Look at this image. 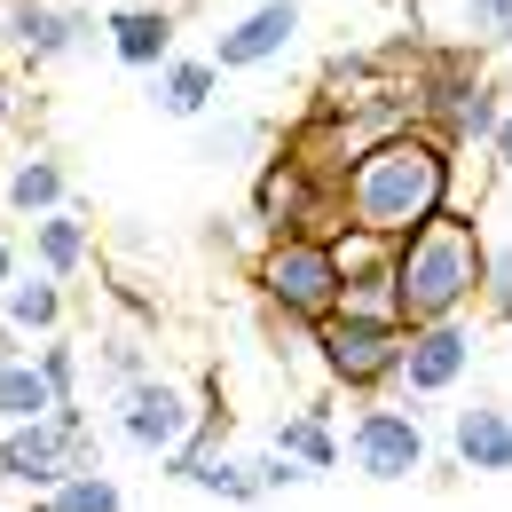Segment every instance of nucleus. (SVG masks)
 I'll use <instances>...</instances> for the list:
<instances>
[{
  "label": "nucleus",
  "instance_id": "obj_26",
  "mask_svg": "<svg viewBox=\"0 0 512 512\" xmlns=\"http://www.w3.org/2000/svg\"><path fill=\"white\" fill-rule=\"evenodd\" d=\"M32 363H40V379H48V394H56V410L79 402V347H71V339H48Z\"/></svg>",
  "mask_w": 512,
  "mask_h": 512
},
{
  "label": "nucleus",
  "instance_id": "obj_10",
  "mask_svg": "<svg viewBox=\"0 0 512 512\" xmlns=\"http://www.w3.org/2000/svg\"><path fill=\"white\" fill-rule=\"evenodd\" d=\"M489 71H481V48H426L418 71H410V103H418V127H434L457 142V119H465V103H473V87H481Z\"/></svg>",
  "mask_w": 512,
  "mask_h": 512
},
{
  "label": "nucleus",
  "instance_id": "obj_23",
  "mask_svg": "<svg viewBox=\"0 0 512 512\" xmlns=\"http://www.w3.org/2000/svg\"><path fill=\"white\" fill-rule=\"evenodd\" d=\"M40 512H127V497H119V481H111V473H71L64 489H48V497H40Z\"/></svg>",
  "mask_w": 512,
  "mask_h": 512
},
{
  "label": "nucleus",
  "instance_id": "obj_29",
  "mask_svg": "<svg viewBox=\"0 0 512 512\" xmlns=\"http://www.w3.org/2000/svg\"><path fill=\"white\" fill-rule=\"evenodd\" d=\"M253 119H221V127H205V142H197V158H205V166H237V158H245V150H253Z\"/></svg>",
  "mask_w": 512,
  "mask_h": 512
},
{
  "label": "nucleus",
  "instance_id": "obj_5",
  "mask_svg": "<svg viewBox=\"0 0 512 512\" xmlns=\"http://www.w3.org/2000/svg\"><path fill=\"white\" fill-rule=\"evenodd\" d=\"M253 221L268 237H323V245H339V237H347V197H339V182L316 174L308 158L276 150V166L253 174Z\"/></svg>",
  "mask_w": 512,
  "mask_h": 512
},
{
  "label": "nucleus",
  "instance_id": "obj_17",
  "mask_svg": "<svg viewBox=\"0 0 512 512\" xmlns=\"http://www.w3.org/2000/svg\"><path fill=\"white\" fill-rule=\"evenodd\" d=\"M213 87H221V64H197V56H174V64L158 71L150 103H158L166 119H205V111H213Z\"/></svg>",
  "mask_w": 512,
  "mask_h": 512
},
{
  "label": "nucleus",
  "instance_id": "obj_16",
  "mask_svg": "<svg viewBox=\"0 0 512 512\" xmlns=\"http://www.w3.org/2000/svg\"><path fill=\"white\" fill-rule=\"evenodd\" d=\"M0 205H8V213H32V221L64 213V205H71L64 158H56V150H24V158H8V174H0Z\"/></svg>",
  "mask_w": 512,
  "mask_h": 512
},
{
  "label": "nucleus",
  "instance_id": "obj_18",
  "mask_svg": "<svg viewBox=\"0 0 512 512\" xmlns=\"http://www.w3.org/2000/svg\"><path fill=\"white\" fill-rule=\"evenodd\" d=\"M32 260H40V276H56L71 284L79 268H87V213H48V221H32Z\"/></svg>",
  "mask_w": 512,
  "mask_h": 512
},
{
  "label": "nucleus",
  "instance_id": "obj_3",
  "mask_svg": "<svg viewBox=\"0 0 512 512\" xmlns=\"http://www.w3.org/2000/svg\"><path fill=\"white\" fill-rule=\"evenodd\" d=\"M402 355H410V323L402 316H363V308H339L316 323V371L339 394H379L402 379Z\"/></svg>",
  "mask_w": 512,
  "mask_h": 512
},
{
  "label": "nucleus",
  "instance_id": "obj_24",
  "mask_svg": "<svg viewBox=\"0 0 512 512\" xmlns=\"http://www.w3.org/2000/svg\"><path fill=\"white\" fill-rule=\"evenodd\" d=\"M221 434H229V410L213 402V410L197 418V434H190L182 449H174V457H166V473H174V481H197L205 465H221Z\"/></svg>",
  "mask_w": 512,
  "mask_h": 512
},
{
  "label": "nucleus",
  "instance_id": "obj_33",
  "mask_svg": "<svg viewBox=\"0 0 512 512\" xmlns=\"http://www.w3.org/2000/svg\"><path fill=\"white\" fill-rule=\"evenodd\" d=\"M8 363H24V331H16V323H0V371H8Z\"/></svg>",
  "mask_w": 512,
  "mask_h": 512
},
{
  "label": "nucleus",
  "instance_id": "obj_1",
  "mask_svg": "<svg viewBox=\"0 0 512 512\" xmlns=\"http://www.w3.org/2000/svg\"><path fill=\"white\" fill-rule=\"evenodd\" d=\"M457 142L434 127H402L386 134L379 150H363L347 174H339V197H347V229H371V237H410L426 221L449 213V190H457Z\"/></svg>",
  "mask_w": 512,
  "mask_h": 512
},
{
  "label": "nucleus",
  "instance_id": "obj_11",
  "mask_svg": "<svg viewBox=\"0 0 512 512\" xmlns=\"http://www.w3.org/2000/svg\"><path fill=\"white\" fill-rule=\"evenodd\" d=\"M95 32L103 24L87 8H48V0H8V16H0V40H8L16 64H56V56H71Z\"/></svg>",
  "mask_w": 512,
  "mask_h": 512
},
{
  "label": "nucleus",
  "instance_id": "obj_12",
  "mask_svg": "<svg viewBox=\"0 0 512 512\" xmlns=\"http://www.w3.org/2000/svg\"><path fill=\"white\" fill-rule=\"evenodd\" d=\"M292 40H300V0H260V8H245V16L213 40V64L221 71H260V64H276Z\"/></svg>",
  "mask_w": 512,
  "mask_h": 512
},
{
  "label": "nucleus",
  "instance_id": "obj_14",
  "mask_svg": "<svg viewBox=\"0 0 512 512\" xmlns=\"http://www.w3.org/2000/svg\"><path fill=\"white\" fill-rule=\"evenodd\" d=\"M103 40H111V56H119V64L127 71H166L174 64V16H166V8H111V16H103Z\"/></svg>",
  "mask_w": 512,
  "mask_h": 512
},
{
  "label": "nucleus",
  "instance_id": "obj_34",
  "mask_svg": "<svg viewBox=\"0 0 512 512\" xmlns=\"http://www.w3.org/2000/svg\"><path fill=\"white\" fill-rule=\"evenodd\" d=\"M8 284H16V237L0 229V300H8Z\"/></svg>",
  "mask_w": 512,
  "mask_h": 512
},
{
  "label": "nucleus",
  "instance_id": "obj_20",
  "mask_svg": "<svg viewBox=\"0 0 512 512\" xmlns=\"http://www.w3.org/2000/svg\"><path fill=\"white\" fill-rule=\"evenodd\" d=\"M268 449H276V457H300L308 473H331V465H339V434H331V418H308V410L276 418Z\"/></svg>",
  "mask_w": 512,
  "mask_h": 512
},
{
  "label": "nucleus",
  "instance_id": "obj_30",
  "mask_svg": "<svg viewBox=\"0 0 512 512\" xmlns=\"http://www.w3.org/2000/svg\"><path fill=\"white\" fill-rule=\"evenodd\" d=\"M253 473H260V489H300V481H316V473H308V465H300V457H276V449H268V457H260Z\"/></svg>",
  "mask_w": 512,
  "mask_h": 512
},
{
  "label": "nucleus",
  "instance_id": "obj_19",
  "mask_svg": "<svg viewBox=\"0 0 512 512\" xmlns=\"http://www.w3.org/2000/svg\"><path fill=\"white\" fill-rule=\"evenodd\" d=\"M40 418H56V394L40 379V363H8V371H0V434L40 426Z\"/></svg>",
  "mask_w": 512,
  "mask_h": 512
},
{
  "label": "nucleus",
  "instance_id": "obj_2",
  "mask_svg": "<svg viewBox=\"0 0 512 512\" xmlns=\"http://www.w3.org/2000/svg\"><path fill=\"white\" fill-rule=\"evenodd\" d=\"M481 268H489L481 221L449 205L442 221H426V229H410L394 245V316L410 323V331L465 323V308H481Z\"/></svg>",
  "mask_w": 512,
  "mask_h": 512
},
{
  "label": "nucleus",
  "instance_id": "obj_25",
  "mask_svg": "<svg viewBox=\"0 0 512 512\" xmlns=\"http://www.w3.org/2000/svg\"><path fill=\"white\" fill-rule=\"evenodd\" d=\"M481 316L512 323V237L489 245V268H481Z\"/></svg>",
  "mask_w": 512,
  "mask_h": 512
},
{
  "label": "nucleus",
  "instance_id": "obj_4",
  "mask_svg": "<svg viewBox=\"0 0 512 512\" xmlns=\"http://www.w3.org/2000/svg\"><path fill=\"white\" fill-rule=\"evenodd\" d=\"M71 473H103V465H95V426H87L79 402H64V410L40 418V426L0 434V489H24V497L40 505L48 489H64Z\"/></svg>",
  "mask_w": 512,
  "mask_h": 512
},
{
  "label": "nucleus",
  "instance_id": "obj_28",
  "mask_svg": "<svg viewBox=\"0 0 512 512\" xmlns=\"http://www.w3.org/2000/svg\"><path fill=\"white\" fill-rule=\"evenodd\" d=\"M512 48V0H465V48Z\"/></svg>",
  "mask_w": 512,
  "mask_h": 512
},
{
  "label": "nucleus",
  "instance_id": "obj_8",
  "mask_svg": "<svg viewBox=\"0 0 512 512\" xmlns=\"http://www.w3.org/2000/svg\"><path fill=\"white\" fill-rule=\"evenodd\" d=\"M119 434H127L142 457H174V449L197 434V418H205V402H190L174 379H134V386H119Z\"/></svg>",
  "mask_w": 512,
  "mask_h": 512
},
{
  "label": "nucleus",
  "instance_id": "obj_35",
  "mask_svg": "<svg viewBox=\"0 0 512 512\" xmlns=\"http://www.w3.org/2000/svg\"><path fill=\"white\" fill-rule=\"evenodd\" d=\"M497 213H505V221H512V182H497Z\"/></svg>",
  "mask_w": 512,
  "mask_h": 512
},
{
  "label": "nucleus",
  "instance_id": "obj_22",
  "mask_svg": "<svg viewBox=\"0 0 512 512\" xmlns=\"http://www.w3.org/2000/svg\"><path fill=\"white\" fill-rule=\"evenodd\" d=\"M505 119H512L505 79H481V87H473V103H465V119H457V150H489Z\"/></svg>",
  "mask_w": 512,
  "mask_h": 512
},
{
  "label": "nucleus",
  "instance_id": "obj_37",
  "mask_svg": "<svg viewBox=\"0 0 512 512\" xmlns=\"http://www.w3.org/2000/svg\"><path fill=\"white\" fill-rule=\"evenodd\" d=\"M402 8H442V0H402Z\"/></svg>",
  "mask_w": 512,
  "mask_h": 512
},
{
  "label": "nucleus",
  "instance_id": "obj_7",
  "mask_svg": "<svg viewBox=\"0 0 512 512\" xmlns=\"http://www.w3.org/2000/svg\"><path fill=\"white\" fill-rule=\"evenodd\" d=\"M347 465H355L363 481H418V473H426V418H418V410H394V402L355 410Z\"/></svg>",
  "mask_w": 512,
  "mask_h": 512
},
{
  "label": "nucleus",
  "instance_id": "obj_27",
  "mask_svg": "<svg viewBox=\"0 0 512 512\" xmlns=\"http://www.w3.org/2000/svg\"><path fill=\"white\" fill-rule=\"evenodd\" d=\"M197 489H213L221 505H260V497H268L253 465H229V457H221V465H205V473H197Z\"/></svg>",
  "mask_w": 512,
  "mask_h": 512
},
{
  "label": "nucleus",
  "instance_id": "obj_9",
  "mask_svg": "<svg viewBox=\"0 0 512 512\" xmlns=\"http://www.w3.org/2000/svg\"><path fill=\"white\" fill-rule=\"evenodd\" d=\"M473 371V323H426V331H410V355H402V410H434L442 394H457Z\"/></svg>",
  "mask_w": 512,
  "mask_h": 512
},
{
  "label": "nucleus",
  "instance_id": "obj_32",
  "mask_svg": "<svg viewBox=\"0 0 512 512\" xmlns=\"http://www.w3.org/2000/svg\"><path fill=\"white\" fill-rule=\"evenodd\" d=\"M489 166H497V182H512V119L497 127V142H489Z\"/></svg>",
  "mask_w": 512,
  "mask_h": 512
},
{
  "label": "nucleus",
  "instance_id": "obj_31",
  "mask_svg": "<svg viewBox=\"0 0 512 512\" xmlns=\"http://www.w3.org/2000/svg\"><path fill=\"white\" fill-rule=\"evenodd\" d=\"M103 371H111V379H119V386L150 379V371H142V347H134V339H111V347H103Z\"/></svg>",
  "mask_w": 512,
  "mask_h": 512
},
{
  "label": "nucleus",
  "instance_id": "obj_13",
  "mask_svg": "<svg viewBox=\"0 0 512 512\" xmlns=\"http://www.w3.org/2000/svg\"><path fill=\"white\" fill-rule=\"evenodd\" d=\"M339 284H347V308L394 316V237L347 229V237H339Z\"/></svg>",
  "mask_w": 512,
  "mask_h": 512
},
{
  "label": "nucleus",
  "instance_id": "obj_21",
  "mask_svg": "<svg viewBox=\"0 0 512 512\" xmlns=\"http://www.w3.org/2000/svg\"><path fill=\"white\" fill-rule=\"evenodd\" d=\"M0 323H16V331H56V323H64V284H56V276H16L8 300H0Z\"/></svg>",
  "mask_w": 512,
  "mask_h": 512
},
{
  "label": "nucleus",
  "instance_id": "obj_15",
  "mask_svg": "<svg viewBox=\"0 0 512 512\" xmlns=\"http://www.w3.org/2000/svg\"><path fill=\"white\" fill-rule=\"evenodd\" d=\"M449 449L473 473H512V410L505 402H465L449 418Z\"/></svg>",
  "mask_w": 512,
  "mask_h": 512
},
{
  "label": "nucleus",
  "instance_id": "obj_36",
  "mask_svg": "<svg viewBox=\"0 0 512 512\" xmlns=\"http://www.w3.org/2000/svg\"><path fill=\"white\" fill-rule=\"evenodd\" d=\"M8 119H16V95H8V87H0V127H8Z\"/></svg>",
  "mask_w": 512,
  "mask_h": 512
},
{
  "label": "nucleus",
  "instance_id": "obj_6",
  "mask_svg": "<svg viewBox=\"0 0 512 512\" xmlns=\"http://www.w3.org/2000/svg\"><path fill=\"white\" fill-rule=\"evenodd\" d=\"M253 284H260V300L292 323H323V316L347 308L339 245H323V237H268L253 260Z\"/></svg>",
  "mask_w": 512,
  "mask_h": 512
}]
</instances>
